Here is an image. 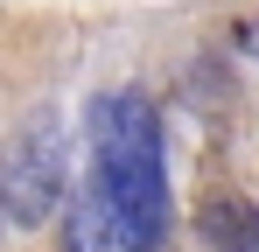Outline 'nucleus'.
<instances>
[{"instance_id": "obj_3", "label": "nucleus", "mask_w": 259, "mask_h": 252, "mask_svg": "<svg viewBox=\"0 0 259 252\" xmlns=\"http://www.w3.org/2000/svg\"><path fill=\"white\" fill-rule=\"evenodd\" d=\"M63 252H154L91 182L63 189Z\"/></svg>"}, {"instance_id": "obj_1", "label": "nucleus", "mask_w": 259, "mask_h": 252, "mask_svg": "<svg viewBox=\"0 0 259 252\" xmlns=\"http://www.w3.org/2000/svg\"><path fill=\"white\" fill-rule=\"evenodd\" d=\"M84 147H91V189L126 217L147 245L168 238V154H161V112L147 91L112 84L84 105Z\"/></svg>"}, {"instance_id": "obj_2", "label": "nucleus", "mask_w": 259, "mask_h": 252, "mask_svg": "<svg viewBox=\"0 0 259 252\" xmlns=\"http://www.w3.org/2000/svg\"><path fill=\"white\" fill-rule=\"evenodd\" d=\"M63 168H70V140H63L56 112H35L0 154V210L14 224H42L63 203Z\"/></svg>"}, {"instance_id": "obj_4", "label": "nucleus", "mask_w": 259, "mask_h": 252, "mask_svg": "<svg viewBox=\"0 0 259 252\" xmlns=\"http://www.w3.org/2000/svg\"><path fill=\"white\" fill-rule=\"evenodd\" d=\"M196 231H203L217 252H259V210L245 203V196H210L203 217H196Z\"/></svg>"}, {"instance_id": "obj_5", "label": "nucleus", "mask_w": 259, "mask_h": 252, "mask_svg": "<svg viewBox=\"0 0 259 252\" xmlns=\"http://www.w3.org/2000/svg\"><path fill=\"white\" fill-rule=\"evenodd\" d=\"M238 49H245V56H259V14H252V21H238Z\"/></svg>"}]
</instances>
